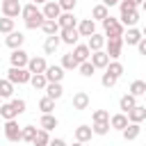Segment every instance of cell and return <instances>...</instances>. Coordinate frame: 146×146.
Returning <instances> with one entry per match:
<instances>
[{
  "instance_id": "2",
  "label": "cell",
  "mask_w": 146,
  "mask_h": 146,
  "mask_svg": "<svg viewBox=\"0 0 146 146\" xmlns=\"http://www.w3.org/2000/svg\"><path fill=\"white\" fill-rule=\"evenodd\" d=\"M103 32H105L107 39H112V36H123V34H125V25L121 23V18L107 16V18L103 21Z\"/></svg>"
},
{
  "instance_id": "43",
  "label": "cell",
  "mask_w": 146,
  "mask_h": 146,
  "mask_svg": "<svg viewBox=\"0 0 146 146\" xmlns=\"http://www.w3.org/2000/svg\"><path fill=\"white\" fill-rule=\"evenodd\" d=\"M116 82H119V78H114V75H112V73H107V71H105V73H103V78H100V84H103V87H107V89H112Z\"/></svg>"
},
{
  "instance_id": "25",
  "label": "cell",
  "mask_w": 146,
  "mask_h": 146,
  "mask_svg": "<svg viewBox=\"0 0 146 146\" xmlns=\"http://www.w3.org/2000/svg\"><path fill=\"white\" fill-rule=\"evenodd\" d=\"M135 105H137V96H132L130 91H128L125 96H121V100H119V110H121V112H125V114H128Z\"/></svg>"
},
{
  "instance_id": "28",
  "label": "cell",
  "mask_w": 146,
  "mask_h": 146,
  "mask_svg": "<svg viewBox=\"0 0 146 146\" xmlns=\"http://www.w3.org/2000/svg\"><path fill=\"white\" fill-rule=\"evenodd\" d=\"M107 16H110V7H107V5H103V2H100V5H96V7L91 9V18H94V21H100V23H103Z\"/></svg>"
},
{
  "instance_id": "53",
  "label": "cell",
  "mask_w": 146,
  "mask_h": 146,
  "mask_svg": "<svg viewBox=\"0 0 146 146\" xmlns=\"http://www.w3.org/2000/svg\"><path fill=\"white\" fill-rule=\"evenodd\" d=\"M71 146H84V144H82V141H73Z\"/></svg>"
},
{
  "instance_id": "34",
  "label": "cell",
  "mask_w": 146,
  "mask_h": 146,
  "mask_svg": "<svg viewBox=\"0 0 146 146\" xmlns=\"http://www.w3.org/2000/svg\"><path fill=\"white\" fill-rule=\"evenodd\" d=\"M91 130H94V135L105 137V135L112 130V125H110V121H96V123H91Z\"/></svg>"
},
{
  "instance_id": "33",
  "label": "cell",
  "mask_w": 146,
  "mask_h": 146,
  "mask_svg": "<svg viewBox=\"0 0 146 146\" xmlns=\"http://www.w3.org/2000/svg\"><path fill=\"white\" fill-rule=\"evenodd\" d=\"M62 66H64V71H75L80 66V62L73 57V52H66V55H62Z\"/></svg>"
},
{
  "instance_id": "14",
  "label": "cell",
  "mask_w": 146,
  "mask_h": 146,
  "mask_svg": "<svg viewBox=\"0 0 146 146\" xmlns=\"http://www.w3.org/2000/svg\"><path fill=\"white\" fill-rule=\"evenodd\" d=\"M59 43H62V36H59V34L46 36V41H43V52H46V55H55L57 48H59Z\"/></svg>"
},
{
  "instance_id": "44",
  "label": "cell",
  "mask_w": 146,
  "mask_h": 146,
  "mask_svg": "<svg viewBox=\"0 0 146 146\" xmlns=\"http://www.w3.org/2000/svg\"><path fill=\"white\" fill-rule=\"evenodd\" d=\"M96 121H110V110H96L91 114V123H96Z\"/></svg>"
},
{
  "instance_id": "38",
  "label": "cell",
  "mask_w": 146,
  "mask_h": 146,
  "mask_svg": "<svg viewBox=\"0 0 146 146\" xmlns=\"http://www.w3.org/2000/svg\"><path fill=\"white\" fill-rule=\"evenodd\" d=\"M39 110H41V114H52V110H55V100H52L50 96H43V98L39 100Z\"/></svg>"
},
{
  "instance_id": "6",
  "label": "cell",
  "mask_w": 146,
  "mask_h": 146,
  "mask_svg": "<svg viewBox=\"0 0 146 146\" xmlns=\"http://www.w3.org/2000/svg\"><path fill=\"white\" fill-rule=\"evenodd\" d=\"M0 7H2V16H9V18H18L21 11H23L21 0H5Z\"/></svg>"
},
{
  "instance_id": "46",
  "label": "cell",
  "mask_w": 146,
  "mask_h": 146,
  "mask_svg": "<svg viewBox=\"0 0 146 146\" xmlns=\"http://www.w3.org/2000/svg\"><path fill=\"white\" fill-rule=\"evenodd\" d=\"M57 2H59L62 11H73V9L78 7V0H57Z\"/></svg>"
},
{
  "instance_id": "57",
  "label": "cell",
  "mask_w": 146,
  "mask_h": 146,
  "mask_svg": "<svg viewBox=\"0 0 146 146\" xmlns=\"http://www.w3.org/2000/svg\"><path fill=\"white\" fill-rule=\"evenodd\" d=\"M144 98H146V94H144Z\"/></svg>"
},
{
  "instance_id": "58",
  "label": "cell",
  "mask_w": 146,
  "mask_h": 146,
  "mask_svg": "<svg viewBox=\"0 0 146 146\" xmlns=\"http://www.w3.org/2000/svg\"><path fill=\"white\" fill-rule=\"evenodd\" d=\"M2 2H5V0H2Z\"/></svg>"
},
{
  "instance_id": "17",
  "label": "cell",
  "mask_w": 146,
  "mask_h": 146,
  "mask_svg": "<svg viewBox=\"0 0 146 146\" xmlns=\"http://www.w3.org/2000/svg\"><path fill=\"white\" fill-rule=\"evenodd\" d=\"M91 64L96 66V68H107V64H110V55L105 52V50H96V52H91Z\"/></svg>"
},
{
  "instance_id": "36",
  "label": "cell",
  "mask_w": 146,
  "mask_h": 146,
  "mask_svg": "<svg viewBox=\"0 0 146 146\" xmlns=\"http://www.w3.org/2000/svg\"><path fill=\"white\" fill-rule=\"evenodd\" d=\"M128 91H130L132 96H137V98H139V96H144V94H146V82H144V80H132Z\"/></svg>"
},
{
  "instance_id": "16",
  "label": "cell",
  "mask_w": 146,
  "mask_h": 146,
  "mask_svg": "<svg viewBox=\"0 0 146 146\" xmlns=\"http://www.w3.org/2000/svg\"><path fill=\"white\" fill-rule=\"evenodd\" d=\"M105 43H107V36H105V34H98V32H96V34H91V36H89V41H87V46H89V50H91V52L103 50V48H105Z\"/></svg>"
},
{
  "instance_id": "26",
  "label": "cell",
  "mask_w": 146,
  "mask_h": 146,
  "mask_svg": "<svg viewBox=\"0 0 146 146\" xmlns=\"http://www.w3.org/2000/svg\"><path fill=\"white\" fill-rule=\"evenodd\" d=\"M57 23H59V27H78V18L73 16V11H62Z\"/></svg>"
},
{
  "instance_id": "19",
  "label": "cell",
  "mask_w": 146,
  "mask_h": 146,
  "mask_svg": "<svg viewBox=\"0 0 146 146\" xmlns=\"http://www.w3.org/2000/svg\"><path fill=\"white\" fill-rule=\"evenodd\" d=\"M73 135H75V141H82V144H87L91 137H94V130H91V125H78L75 130H73Z\"/></svg>"
},
{
  "instance_id": "4",
  "label": "cell",
  "mask_w": 146,
  "mask_h": 146,
  "mask_svg": "<svg viewBox=\"0 0 146 146\" xmlns=\"http://www.w3.org/2000/svg\"><path fill=\"white\" fill-rule=\"evenodd\" d=\"M7 78H9L14 84H27V82H30V78H32V73H30V68L11 66V68L7 71Z\"/></svg>"
},
{
  "instance_id": "47",
  "label": "cell",
  "mask_w": 146,
  "mask_h": 146,
  "mask_svg": "<svg viewBox=\"0 0 146 146\" xmlns=\"http://www.w3.org/2000/svg\"><path fill=\"white\" fill-rule=\"evenodd\" d=\"M119 9H121V14H128V11H135L137 5H132L130 0H121V2H119Z\"/></svg>"
},
{
  "instance_id": "1",
  "label": "cell",
  "mask_w": 146,
  "mask_h": 146,
  "mask_svg": "<svg viewBox=\"0 0 146 146\" xmlns=\"http://www.w3.org/2000/svg\"><path fill=\"white\" fill-rule=\"evenodd\" d=\"M21 16H23V21H25V27H27V30H41V25H43V21H46L43 11H41V9H39L34 2L23 5Z\"/></svg>"
},
{
  "instance_id": "9",
  "label": "cell",
  "mask_w": 146,
  "mask_h": 146,
  "mask_svg": "<svg viewBox=\"0 0 146 146\" xmlns=\"http://www.w3.org/2000/svg\"><path fill=\"white\" fill-rule=\"evenodd\" d=\"M89 94L87 91H75L73 94V100H71V105H73V110H78V112H82V110H87L89 107Z\"/></svg>"
},
{
  "instance_id": "23",
  "label": "cell",
  "mask_w": 146,
  "mask_h": 146,
  "mask_svg": "<svg viewBox=\"0 0 146 146\" xmlns=\"http://www.w3.org/2000/svg\"><path fill=\"white\" fill-rule=\"evenodd\" d=\"M73 57L82 64V62H87L89 57H91V50H89V46L87 43H75V48H73Z\"/></svg>"
},
{
  "instance_id": "52",
  "label": "cell",
  "mask_w": 146,
  "mask_h": 146,
  "mask_svg": "<svg viewBox=\"0 0 146 146\" xmlns=\"http://www.w3.org/2000/svg\"><path fill=\"white\" fill-rule=\"evenodd\" d=\"M130 2H132V5H137V7H139V5H144V0H130Z\"/></svg>"
},
{
  "instance_id": "29",
  "label": "cell",
  "mask_w": 146,
  "mask_h": 146,
  "mask_svg": "<svg viewBox=\"0 0 146 146\" xmlns=\"http://www.w3.org/2000/svg\"><path fill=\"white\" fill-rule=\"evenodd\" d=\"M41 30H43V34H46V36H50V34H59V32H62L59 23H57V21H52V18H46V21H43V25H41Z\"/></svg>"
},
{
  "instance_id": "30",
  "label": "cell",
  "mask_w": 146,
  "mask_h": 146,
  "mask_svg": "<svg viewBox=\"0 0 146 146\" xmlns=\"http://www.w3.org/2000/svg\"><path fill=\"white\" fill-rule=\"evenodd\" d=\"M139 132H141L139 123H128V125H125V130H123L121 135H123V139H125V141H132V139H137V137H139Z\"/></svg>"
},
{
  "instance_id": "5",
  "label": "cell",
  "mask_w": 146,
  "mask_h": 146,
  "mask_svg": "<svg viewBox=\"0 0 146 146\" xmlns=\"http://www.w3.org/2000/svg\"><path fill=\"white\" fill-rule=\"evenodd\" d=\"M123 36H112V39H107V43H105V52L110 55V59H119L121 57V50H123Z\"/></svg>"
},
{
  "instance_id": "49",
  "label": "cell",
  "mask_w": 146,
  "mask_h": 146,
  "mask_svg": "<svg viewBox=\"0 0 146 146\" xmlns=\"http://www.w3.org/2000/svg\"><path fill=\"white\" fill-rule=\"evenodd\" d=\"M48 146H68V144H66L64 139H50V144H48Z\"/></svg>"
},
{
  "instance_id": "11",
  "label": "cell",
  "mask_w": 146,
  "mask_h": 146,
  "mask_svg": "<svg viewBox=\"0 0 146 146\" xmlns=\"http://www.w3.org/2000/svg\"><path fill=\"white\" fill-rule=\"evenodd\" d=\"M41 11H43V16H46V18H52V21H57V18L62 16V7H59V2H57V0L46 2Z\"/></svg>"
},
{
  "instance_id": "32",
  "label": "cell",
  "mask_w": 146,
  "mask_h": 146,
  "mask_svg": "<svg viewBox=\"0 0 146 146\" xmlns=\"http://www.w3.org/2000/svg\"><path fill=\"white\" fill-rule=\"evenodd\" d=\"M121 23H123L125 27H135V25L139 23V11L135 9V11H128V14H121Z\"/></svg>"
},
{
  "instance_id": "27",
  "label": "cell",
  "mask_w": 146,
  "mask_h": 146,
  "mask_svg": "<svg viewBox=\"0 0 146 146\" xmlns=\"http://www.w3.org/2000/svg\"><path fill=\"white\" fill-rule=\"evenodd\" d=\"M14 82L9 78H0V96L2 98H14Z\"/></svg>"
},
{
  "instance_id": "56",
  "label": "cell",
  "mask_w": 146,
  "mask_h": 146,
  "mask_svg": "<svg viewBox=\"0 0 146 146\" xmlns=\"http://www.w3.org/2000/svg\"><path fill=\"white\" fill-rule=\"evenodd\" d=\"M0 105H2V96H0Z\"/></svg>"
},
{
  "instance_id": "10",
  "label": "cell",
  "mask_w": 146,
  "mask_h": 146,
  "mask_svg": "<svg viewBox=\"0 0 146 146\" xmlns=\"http://www.w3.org/2000/svg\"><path fill=\"white\" fill-rule=\"evenodd\" d=\"M128 123H130V119H128V114H125V112H119V114H112V116H110V125H112V130L123 132Z\"/></svg>"
},
{
  "instance_id": "18",
  "label": "cell",
  "mask_w": 146,
  "mask_h": 146,
  "mask_svg": "<svg viewBox=\"0 0 146 146\" xmlns=\"http://www.w3.org/2000/svg\"><path fill=\"white\" fill-rule=\"evenodd\" d=\"M46 78H48V82H62L64 80V66L59 64H52V66H48L46 68Z\"/></svg>"
},
{
  "instance_id": "51",
  "label": "cell",
  "mask_w": 146,
  "mask_h": 146,
  "mask_svg": "<svg viewBox=\"0 0 146 146\" xmlns=\"http://www.w3.org/2000/svg\"><path fill=\"white\" fill-rule=\"evenodd\" d=\"M34 5H46V2H50V0H32Z\"/></svg>"
},
{
  "instance_id": "37",
  "label": "cell",
  "mask_w": 146,
  "mask_h": 146,
  "mask_svg": "<svg viewBox=\"0 0 146 146\" xmlns=\"http://www.w3.org/2000/svg\"><path fill=\"white\" fill-rule=\"evenodd\" d=\"M107 73H112L114 78H121L123 75V64L119 62V59H110V64H107V68H105Z\"/></svg>"
},
{
  "instance_id": "35",
  "label": "cell",
  "mask_w": 146,
  "mask_h": 146,
  "mask_svg": "<svg viewBox=\"0 0 146 146\" xmlns=\"http://www.w3.org/2000/svg\"><path fill=\"white\" fill-rule=\"evenodd\" d=\"M0 116H2L5 121H9V119H16V116H18V112L14 110L11 100H9V103H2V105H0Z\"/></svg>"
},
{
  "instance_id": "41",
  "label": "cell",
  "mask_w": 146,
  "mask_h": 146,
  "mask_svg": "<svg viewBox=\"0 0 146 146\" xmlns=\"http://www.w3.org/2000/svg\"><path fill=\"white\" fill-rule=\"evenodd\" d=\"M14 18H9V16H2L0 18V34H9V32H14Z\"/></svg>"
},
{
  "instance_id": "8",
  "label": "cell",
  "mask_w": 146,
  "mask_h": 146,
  "mask_svg": "<svg viewBox=\"0 0 146 146\" xmlns=\"http://www.w3.org/2000/svg\"><path fill=\"white\" fill-rule=\"evenodd\" d=\"M59 36H62V43H66V46H75L78 39H80V32H78V27H62Z\"/></svg>"
},
{
  "instance_id": "22",
  "label": "cell",
  "mask_w": 146,
  "mask_h": 146,
  "mask_svg": "<svg viewBox=\"0 0 146 146\" xmlns=\"http://www.w3.org/2000/svg\"><path fill=\"white\" fill-rule=\"evenodd\" d=\"M141 39H144V34H141V30H137V27H128V32L123 34V41H125L128 46H137Z\"/></svg>"
},
{
  "instance_id": "13",
  "label": "cell",
  "mask_w": 146,
  "mask_h": 146,
  "mask_svg": "<svg viewBox=\"0 0 146 146\" xmlns=\"http://www.w3.org/2000/svg\"><path fill=\"white\" fill-rule=\"evenodd\" d=\"M23 41H25V34L23 32H9L7 36H5V43L11 48V50H16V48H23Z\"/></svg>"
},
{
  "instance_id": "21",
  "label": "cell",
  "mask_w": 146,
  "mask_h": 146,
  "mask_svg": "<svg viewBox=\"0 0 146 146\" xmlns=\"http://www.w3.org/2000/svg\"><path fill=\"white\" fill-rule=\"evenodd\" d=\"M59 125V119L55 116V114H41V119H39V128H43V130H55Z\"/></svg>"
},
{
  "instance_id": "24",
  "label": "cell",
  "mask_w": 146,
  "mask_h": 146,
  "mask_svg": "<svg viewBox=\"0 0 146 146\" xmlns=\"http://www.w3.org/2000/svg\"><path fill=\"white\" fill-rule=\"evenodd\" d=\"M43 91H46V96H50L52 100H59V98L64 96V87H62V82H48V87H46Z\"/></svg>"
},
{
  "instance_id": "3",
  "label": "cell",
  "mask_w": 146,
  "mask_h": 146,
  "mask_svg": "<svg viewBox=\"0 0 146 146\" xmlns=\"http://www.w3.org/2000/svg\"><path fill=\"white\" fill-rule=\"evenodd\" d=\"M5 137H7V141H11V144L23 141V128L18 125V121H16V119L5 121Z\"/></svg>"
},
{
  "instance_id": "50",
  "label": "cell",
  "mask_w": 146,
  "mask_h": 146,
  "mask_svg": "<svg viewBox=\"0 0 146 146\" xmlns=\"http://www.w3.org/2000/svg\"><path fill=\"white\" fill-rule=\"evenodd\" d=\"M121 0H103V5H107V7H114V5H119Z\"/></svg>"
},
{
  "instance_id": "45",
  "label": "cell",
  "mask_w": 146,
  "mask_h": 146,
  "mask_svg": "<svg viewBox=\"0 0 146 146\" xmlns=\"http://www.w3.org/2000/svg\"><path fill=\"white\" fill-rule=\"evenodd\" d=\"M11 105H14V110L18 112V116L25 112V107H27V103L23 100V98H11Z\"/></svg>"
},
{
  "instance_id": "42",
  "label": "cell",
  "mask_w": 146,
  "mask_h": 146,
  "mask_svg": "<svg viewBox=\"0 0 146 146\" xmlns=\"http://www.w3.org/2000/svg\"><path fill=\"white\" fill-rule=\"evenodd\" d=\"M36 130L39 128H34V125H23V141H34V137H36Z\"/></svg>"
},
{
  "instance_id": "40",
  "label": "cell",
  "mask_w": 146,
  "mask_h": 146,
  "mask_svg": "<svg viewBox=\"0 0 146 146\" xmlns=\"http://www.w3.org/2000/svg\"><path fill=\"white\" fill-rule=\"evenodd\" d=\"M78 71H80V75H84V78H91V75L96 73V66L91 64V59H87V62H82V64L78 66Z\"/></svg>"
},
{
  "instance_id": "39",
  "label": "cell",
  "mask_w": 146,
  "mask_h": 146,
  "mask_svg": "<svg viewBox=\"0 0 146 146\" xmlns=\"http://www.w3.org/2000/svg\"><path fill=\"white\" fill-rule=\"evenodd\" d=\"M32 144H34V146H48V144H50V135H48V130L39 128V130H36V137H34Z\"/></svg>"
},
{
  "instance_id": "48",
  "label": "cell",
  "mask_w": 146,
  "mask_h": 146,
  "mask_svg": "<svg viewBox=\"0 0 146 146\" xmlns=\"http://www.w3.org/2000/svg\"><path fill=\"white\" fill-rule=\"evenodd\" d=\"M137 50H139V55H144V57H146V36L137 43Z\"/></svg>"
},
{
  "instance_id": "7",
  "label": "cell",
  "mask_w": 146,
  "mask_h": 146,
  "mask_svg": "<svg viewBox=\"0 0 146 146\" xmlns=\"http://www.w3.org/2000/svg\"><path fill=\"white\" fill-rule=\"evenodd\" d=\"M27 62H30V55H27L23 48H16V50H11V55H9V64H11V66L27 68Z\"/></svg>"
},
{
  "instance_id": "15",
  "label": "cell",
  "mask_w": 146,
  "mask_h": 146,
  "mask_svg": "<svg viewBox=\"0 0 146 146\" xmlns=\"http://www.w3.org/2000/svg\"><path fill=\"white\" fill-rule=\"evenodd\" d=\"M27 68H30V73H32V75H34V73H46L48 62H46V57H30Z\"/></svg>"
},
{
  "instance_id": "20",
  "label": "cell",
  "mask_w": 146,
  "mask_h": 146,
  "mask_svg": "<svg viewBox=\"0 0 146 146\" xmlns=\"http://www.w3.org/2000/svg\"><path fill=\"white\" fill-rule=\"evenodd\" d=\"M128 119H130V123H141V121H146V105H135L130 112H128Z\"/></svg>"
},
{
  "instance_id": "12",
  "label": "cell",
  "mask_w": 146,
  "mask_h": 146,
  "mask_svg": "<svg viewBox=\"0 0 146 146\" xmlns=\"http://www.w3.org/2000/svg\"><path fill=\"white\" fill-rule=\"evenodd\" d=\"M78 32H80V36H91V34H96V21L94 18H84V21H80L78 23Z\"/></svg>"
},
{
  "instance_id": "55",
  "label": "cell",
  "mask_w": 146,
  "mask_h": 146,
  "mask_svg": "<svg viewBox=\"0 0 146 146\" xmlns=\"http://www.w3.org/2000/svg\"><path fill=\"white\" fill-rule=\"evenodd\" d=\"M141 7H144V11H146V0H144V5H141Z\"/></svg>"
},
{
  "instance_id": "31",
  "label": "cell",
  "mask_w": 146,
  "mask_h": 146,
  "mask_svg": "<svg viewBox=\"0 0 146 146\" xmlns=\"http://www.w3.org/2000/svg\"><path fill=\"white\" fill-rule=\"evenodd\" d=\"M30 84H32L36 91L46 89V87H48V78H46V73H34V75L30 78Z\"/></svg>"
},
{
  "instance_id": "54",
  "label": "cell",
  "mask_w": 146,
  "mask_h": 146,
  "mask_svg": "<svg viewBox=\"0 0 146 146\" xmlns=\"http://www.w3.org/2000/svg\"><path fill=\"white\" fill-rule=\"evenodd\" d=\"M141 34H144V36H146V25H144V27H141Z\"/></svg>"
}]
</instances>
